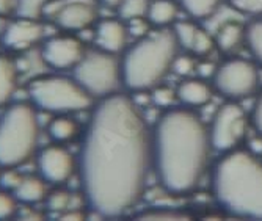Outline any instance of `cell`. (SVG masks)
I'll return each instance as SVG.
<instances>
[{"mask_svg":"<svg viewBox=\"0 0 262 221\" xmlns=\"http://www.w3.org/2000/svg\"><path fill=\"white\" fill-rule=\"evenodd\" d=\"M152 166V130L137 102L112 94L94 107L83 137L79 173L85 200L102 216L132 210Z\"/></svg>","mask_w":262,"mask_h":221,"instance_id":"obj_1","label":"cell"},{"mask_svg":"<svg viewBox=\"0 0 262 221\" xmlns=\"http://www.w3.org/2000/svg\"><path fill=\"white\" fill-rule=\"evenodd\" d=\"M210 152L209 127L192 108H165L152 129V166L166 191H193L207 173Z\"/></svg>","mask_w":262,"mask_h":221,"instance_id":"obj_2","label":"cell"},{"mask_svg":"<svg viewBox=\"0 0 262 221\" xmlns=\"http://www.w3.org/2000/svg\"><path fill=\"white\" fill-rule=\"evenodd\" d=\"M212 191L228 213L262 219V157L239 147L225 152L212 169Z\"/></svg>","mask_w":262,"mask_h":221,"instance_id":"obj_3","label":"cell"},{"mask_svg":"<svg viewBox=\"0 0 262 221\" xmlns=\"http://www.w3.org/2000/svg\"><path fill=\"white\" fill-rule=\"evenodd\" d=\"M179 47L173 27L159 29L138 38L121 58L123 85L134 93L149 91L160 85L171 72Z\"/></svg>","mask_w":262,"mask_h":221,"instance_id":"obj_4","label":"cell"},{"mask_svg":"<svg viewBox=\"0 0 262 221\" xmlns=\"http://www.w3.org/2000/svg\"><path fill=\"white\" fill-rule=\"evenodd\" d=\"M39 141V118L33 104H13L0 116V166L27 163Z\"/></svg>","mask_w":262,"mask_h":221,"instance_id":"obj_5","label":"cell"},{"mask_svg":"<svg viewBox=\"0 0 262 221\" xmlns=\"http://www.w3.org/2000/svg\"><path fill=\"white\" fill-rule=\"evenodd\" d=\"M32 104L54 115H73L93 107L94 99L74 77L39 76L29 83Z\"/></svg>","mask_w":262,"mask_h":221,"instance_id":"obj_6","label":"cell"},{"mask_svg":"<svg viewBox=\"0 0 262 221\" xmlns=\"http://www.w3.org/2000/svg\"><path fill=\"white\" fill-rule=\"evenodd\" d=\"M73 77L94 101L105 99L116 94L123 85L121 60L99 49L85 52L83 58L73 69Z\"/></svg>","mask_w":262,"mask_h":221,"instance_id":"obj_7","label":"cell"},{"mask_svg":"<svg viewBox=\"0 0 262 221\" xmlns=\"http://www.w3.org/2000/svg\"><path fill=\"white\" fill-rule=\"evenodd\" d=\"M213 90L229 101H239L256 93L259 86V71L245 58H229L217 66L212 76Z\"/></svg>","mask_w":262,"mask_h":221,"instance_id":"obj_8","label":"cell"},{"mask_svg":"<svg viewBox=\"0 0 262 221\" xmlns=\"http://www.w3.org/2000/svg\"><path fill=\"white\" fill-rule=\"evenodd\" d=\"M248 124L250 118L247 112L235 101H228L220 105L209 127L212 149L222 154L237 149L247 137Z\"/></svg>","mask_w":262,"mask_h":221,"instance_id":"obj_9","label":"cell"},{"mask_svg":"<svg viewBox=\"0 0 262 221\" xmlns=\"http://www.w3.org/2000/svg\"><path fill=\"white\" fill-rule=\"evenodd\" d=\"M44 16L66 32H82L98 22L99 10L96 0H55L46 8Z\"/></svg>","mask_w":262,"mask_h":221,"instance_id":"obj_10","label":"cell"},{"mask_svg":"<svg viewBox=\"0 0 262 221\" xmlns=\"http://www.w3.org/2000/svg\"><path fill=\"white\" fill-rule=\"evenodd\" d=\"M83 42L71 35H58L42 44L41 57L47 66L57 71H73L85 55Z\"/></svg>","mask_w":262,"mask_h":221,"instance_id":"obj_11","label":"cell"},{"mask_svg":"<svg viewBox=\"0 0 262 221\" xmlns=\"http://www.w3.org/2000/svg\"><path fill=\"white\" fill-rule=\"evenodd\" d=\"M38 169L47 184L61 185L73 178L76 171V160L68 149L57 143L46 146L38 154Z\"/></svg>","mask_w":262,"mask_h":221,"instance_id":"obj_12","label":"cell"},{"mask_svg":"<svg viewBox=\"0 0 262 221\" xmlns=\"http://www.w3.org/2000/svg\"><path fill=\"white\" fill-rule=\"evenodd\" d=\"M44 29L39 19L17 16L4 30L2 44L11 52H26L41 42Z\"/></svg>","mask_w":262,"mask_h":221,"instance_id":"obj_13","label":"cell"},{"mask_svg":"<svg viewBox=\"0 0 262 221\" xmlns=\"http://www.w3.org/2000/svg\"><path fill=\"white\" fill-rule=\"evenodd\" d=\"M129 29L123 19H102L94 29V44L107 54L118 55L124 52L129 42Z\"/></svg>","mask_w":262,"mask_h":221,"instance_id":"obj_14","label":"cell"},{"mask_svg":"<svg viewBox=\"0 0 262 221\" xmlns=\"http://www.w3.org/2000/svg\"><path fill=\"white\" fill-rule=\"evenodd\" d=\"M212 86L206 79L201 77H187L184 79L178 88L176 96L178 101L188 108H196L206 105L212 99Z\"/></svg>","mask_w":262,"mask_h":221,"instance_id":"obj_15","label":"cell"},{"mask_svg":"<svg viewBox=\"0 0 262 221\" xmlns=\"http://www.w3.org/2000/svg\"><path fill=\"white\" fill-rule=\"evenodd\" d=\"M213 41L222 54H232L245 42V26L237 20H228L217 30Z\"/></svg>","mask_w":262,"mask_h":221,"instance_id":"obj_16","label":"cell"},{"mask_svg":"<svg viewBox=\"0 0 262 221\" xmlns=\"http://www.w3.org/2000/svg\"><path fill=\"white\" fill-rule=\"evenodd\" d=\"M19 71L16 61L8 55H0V107H5L17 90Z\"/></svg>","mask_w":262,"mask_h":221,"instance_id":"obj_17","label":"cell"},{"mask_svg":"<svg viewBox=\"0 0 262 221\" xmlns=\"http://www.w3.org/2000/svg\"><path fill=\"white\" fill-rule=\"evenodd\" d=\"M179 4L174 0H151L146 19L157 29H166L178 20Z\"/></svg>","mask_w":262,"mask_h":221,"instance_id":"obj_18","label":"cell"},{"mask_svg":"<svg viewBox=\"0 0 262 221\" xmlns=\"http://www.w3.org/2000/svg\"><path fill=\"white\" fill-rule=\"evenodd\" d=\"M47 182L42 178L36 176H24L17 188L13 191L16 200L24 204H38L46 201L47 196Z\"/></svg>","mask_w":262,"mask_h":221,"instance_id":"obj_19","label":"cell"},{"mask_svg":"<svg viewBox=\"0 0 262 221\" xmlns=\"http://www.w3.org/2000/svg\"><path fill=\"white\" fill-rule=\"evenodd\" d=\"M79 124L77 121L71 115H55L49 124H47V134L55 143H68L74 140L79 134Z\"/></svg>","mask_w":262,"mask_h":221,"instance_id":"obj_20","label":"cell"},{"mask_svg":"<svg viewBox=\"0 0 262 221\" xmlns=\"http://www.w3.org/2000/svg\"><path fill=\"white\" fill-rule=\"evenodd\" d=\"M222 0H179V7L192 19H207L217 13Z\"/></svg>","mask_w":262,"mask_h":221,"instance_id":"obj_21","label":"cell"},{"mask_svg":"<svg viewBox=\"0 0 262 221\" xmlns=\"http://www.w3.org/2000/svg\"><path fill=\"white\" fill-rule=\"evenodd\" d=\"M245 44L251 57L262 66V17L251 20L245 26Z\"/></svg>","mask_w":262,"mask_h":221,"instance_id":"obj_22","label":"cell"},{"mask_svg":"<svg viewBox=\"0 0 262 221\" xmlns=\"http://www.w3.org/2000/svg\"><path fill=\"white\" fill-rule=\"evenodd\" d=\"M149 4L151 0H121L120 5L116 7L118 17L123 19L124 22L146 17Z\"/></svg>","mask_w":262,"mask_h":221,"instance_id":"obj_23","label":"cell"},{"mask_svg":"<svg viewBox=\"0 0 262 221\" xmlns=\"http://www.w3.org/2000/svg\"><path fill=\"white\" fill-rule=\"evenodd\" d=\"M198 30L200 27L196 26V24L193 20H176L173 24V32L176 35V39L179 42L181 47L187 49V51L190 52V49H192V44L198 35Z\"/></svg>","mask_w":262,"mask_h":221,"instance_id":"obj_24","label":"cell"},{"mask_svg":"<svg viewBox=\"0 0 262 221\" xmlns=\"http://www.w3.org/2000/svg\"><path fill=\"white\" fill-rule=\"evenodd\" d=\"M52 2H55V0H19L17 16L41 19L46 8L49 7Z\"/></svg>","mask_w":262,"mask_h":221,"instance_id":"obj_25","label":"cell"},{"mask_svg":"<svg viewBox=\"0 0 262 221\" xmlns=\"http://www.w3.org/2000/svg\"><path fill=\"white\" fill-rule=\"evenodd\" d=\"M46 204H47V209L52 212H57V213L68 212L71 206V194L64 190H54L51 193H47Z\"/></svg>","mask_w":262,"mask_h":221,"instance_id":"obj_26","label":"cell"},{"mask_svg":"<svg viewBox=\"0 0 262 221\" xmlns=\"http://www.w3.org/2000/svg\"><path fill=\"white\" fill-rule=\"evenodd\" d=\"M213 47H215V41H213V38L200 27L198 30V35L192 44V49H190V54L195 55V57H207L212 51Z\"/></svg>","mask_w":262,"mask_h":221,"instance_id":"obj_27","label":"cell"},{"mask_svg":"<svg viewBox=\"0 0 262 221\" xmlns=\"http://www.w3.org/2000/svg\"><path fill=\"white\" fill-rule=\"evenodd\" d=\"M152 91V102L157 107H163V108H170L174 107V102L178 101V96H176V90L170 88V86H165V85H157L156 88L151 90Z\"/></svg>","mask_w":262,"mask_h":221,"instance_id":"obj_28","label":"cell"},{"mask_svg":"<svg viewBox=\"0 0 262 221\" xmlns=\"http://www.w3.org/2000/svg\"><path fill=\"white\" fill-rule=\"evenodd\" d=\"M226 2L231 8L242 14L262 17V0H226Z\"/></svg>","mask_w":262,"mask_h":221,"instance_id":"obj_29","label":"cell"},{"mask_svg":"<svg viewBox=\"0 0 262 221\" xmlns=\"http://www.w3.org/2000/svg\"><path fill=\"white\" fill-rule=\"evenodd\" d=\"M195 69H196V63H195L192 54H182V55L178 54L173 61V68H171V71L176 72L181 77H188Z\"/></svg>","mask_w":262,"mask_h":221,"instance_id":"obj_30","label":"cell"},{"mask_svg":"<svg viewBox=\"0 0 262 221\" xmlns=\"http://www.w3.org/2000/svg\"><path fill=\"white\" fill-rule=\"evenodd\" d=\"M17 210V200L11 191L0 188V219L14 216Z\"/></svg>","mask_w":262,"mask_h":221,"instance_id":"obj_31","label":"cell"},{"mask_svg":"<svg viewBox=\"0 0 262 221\" xmlns=\"http://www.w3.org/2000/svg\"><path fill=\"white\" fill-rule=\"evenodd\" d=\"M24 176H20L16 168H4L2 174H0V188H4L7 191H14L17 185L20 184Z\"/></svg>","mask_w":262,"mask_h":221,"instance_id":"obj_32","label":"cell"},{"mask_svg":"<svg viewBox=\"0 0 262 221\" xmlns=\"http://www.w3.org/2000/svg\"><path fill=\"white\" fill-rule=\"evenodd\" d=\"M251 122H253V127L262 137V91H260V94L257 96V99L254 102V108H253V113H251Z\"/></svg>","mask_w":262,"mask_h":221,"instance_id":"obj_33","label":"cell"},{"mask_svg":"<svg viewBox=\"0 0 262 221\" xmlns=\"http://www.w3.org/2000/svg\"><path fill=\"white\" fill-rule=\"evenodd\" d=\"M19 0H0V17L17 14Z\"/></svg>","mask_w":262,"mask_h":221,"instance_id":"obj_34","label":"cell"},{"mask_svg":"<svg viewBox=\"0 0 262 221\" xmlns=\"http://www.w3.org/2000/svg\"><path fill=\"white\" fill-rule=\"evenodd\" d=\"M215 69H217V66H215V64H212L210 61H201V63L196 64L198 76H200L201 79H206V80L212 79V76H213V72H215Z\"/></svg>","mask_w":262,"mask_h":221,"instance_id":"obj_35","label":"cell"},{"mask_svg":"<svg viewBox=\"0 0 262 221\" xmlns=\"http://www.w3.org/2000/svg\"><path fill=\"white\" fill-rule=\"evenodd\" d=\"M120 2L121 0H101V4H104L107 7H113V8H116L118 5H120Z\"/></svg>","mask_w":262,"mask_h":221,"instance_id":"obj_36","label":"cell"},{"mask_svg":"<svg viewBox=\"0 0 262 221\" xmlns=\"http://www.w3.org/2000/svg\"><path fill=\"white\" fill-rule=\"evenodd\" d=\"M0 174H2V166H0Z\"/></svg>","mask_w":262,"mask_h":221,"instance_id":"obj_37","label":"cell"}]
</instances>
